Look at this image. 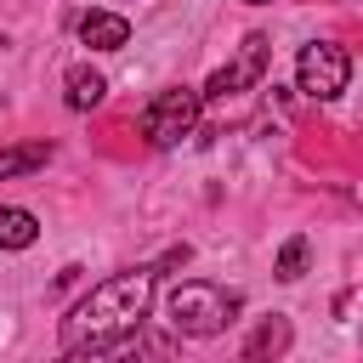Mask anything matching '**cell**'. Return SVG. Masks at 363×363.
Wrapping results in <instances>:
<instances>
[{
	"label": "cell",
	"instance_id": "6da1fadb",
	"mask_svg": "<svg viewBox=\"0 0 363 363\" xmlns=\"http://www.w3.org/2000/svg\"><path fill=\"white\" fill-rule=\"evenodd\" d=\"M159 295V267H130L102 278L68 318H62V357H108L136 346Z\"/></svg>",
	"mask_w": 363,
	"mask_h": 363
},
{
	"label": "cell",
	"instance_id": "7a4b0ae2",
	"mask_svg": "<svg viewBox=\"0 0 363 363\" xmlns=\"http://www.w3.org/2000/svg\"><path fill=\"white\" fill-rule=\"evenodd\" d=\"M238 289H221V284H204V278H187L164 295V318L176 335H193V340H210L221 335L233 318H238Z\"/></svg>",
	"mask_w": 363,
	"mask_h": 363
},
{
	"label": "cell",
	"instance_id": "3957f363",
	"mask_svg": "<svg viewBox=\"0 0 363 363\" xmlns=\"http://www.w3.org/2000/svg\"><path fill=\"white\" fill-rule=\"evenodd\" d=\"M199 113H204V91L193 85H164L147 108H142V136L153 147H176L182 136L199 130Z\"/></svg>",
	"mask_w": 363,
	"mask_h": 363
},
{
	"label": "cell",
	"instance_id": "277c9868",
	"mask_svg": "<svg viewBox=\"0 0 363 363\" xmlns=\"http://www.w3.org/2000/svg\"><path fill=\"white\" fill-rule=\"evenodd\" d=\"M346 79H352V57H346L335 40H312V45H301V57H295V85H301V96H312V102H335V96L346 91Z\"/></svg>",
	"mask_w": 363,
	"mask_h": 363
},
{
	"label": "cell",
	"instance_id": "5b68a950",
	"mask_svg": "<svg viewBox=\"0 0 363 363\" xmlns=\"http://www.w3.org/2000/svg\"><path fill=\"white\" fill-rule=\"evenodd\" d=\"M261 74H267V34H244L238 57H233L227 68H216V74H210L204 96H238V91L261 85Z\"/></svg>",
	"mask_w": 363,
	"mask_h": 363
},
{
	"label": "cell",
	"instance_id": "8992f818",
	"mask_svg": "<svg viewBox=\"0 0 363 363\" xmlns=\"http://www.w3.org/2000/svg\"><path fill=\"white\" fill-rule=\"evenodd\" d=\"M79 40H85L91 51H119V45L130 40V23H125L119 11H85V17H79Z\"/></svg>",
	"mask_w": 363,
	"mask_h": 363
},
{
	"label": "cell",
	"instance_id": "52a82bcc",
	"mask_svg": "<svg viewBox=\"0 0 363 363\" xmlns=\"http://www.w3.org/2000/svg\"><path fill=\"white\" fill-rule=\"evenodd\" d=\"M34 238H40L34 210H23V204H0V250H28Z\"/></svg>",
	"mask_w": 363,
	"mask_h": 363
},
{
	"label": "cell",
	"instance_id": "ba28073f",
	"mask_svg": "<svg viewBox=\"0 0 363 363\" xmlns=\"http://www.w3.org/2000/svg\"><path fill=\"white\" fill-rule=\"evenodd\" d=\"M51 159V142H23V147H0V182H11V176H28V170H40Z\"/></svg>",
	"mask_w": 363,
	"mask_h": 363
},
{
	"label": "cell",
	"instance_id": "9c48e42d",
	"mask_svg": "<svg viewBox=\"0 0 363 363\" xmlns=\"http://www.w3.org/2000/svg\"><path fill=\"white\" fill-rule=\"evenodd\" d=\"M68 108H96L102 96H108V79L96 74V68H68Z\"/></svg>",
	"mask_w": 363,
	"mask_h": 363
},
{
	"label": "cell",
	"instance_id": "30bf717a",
	"mask_svg": "<svg viewBox=\"0 0 363 363\" xmlns=\"http://www.w3.org/2000/svg\"><path fill=\"white\" fill-rule=\"evenodd\" d=\"M284 346H289V318H267V323L244 340V357H250V363H255V357H278Z\"/></svg>",
	"mask_w": 363,
	"mask_h": 363
},
{
	"label": "cell",
	"instance_id": "8fae6325",
	"mask_svg": "<svg viewBox=\"0 0 363 363\" xmlns=\"http://www.w3.org/2000/svg\"><path fill=\"white\" fill-rule=\"evenodd\" d=\"M301 272H306V233L284 238V250H278V278H284V284H295Z\"/></svg>",
	"mask_w": 363,
	"mask_h": 363
}]
</instances>
